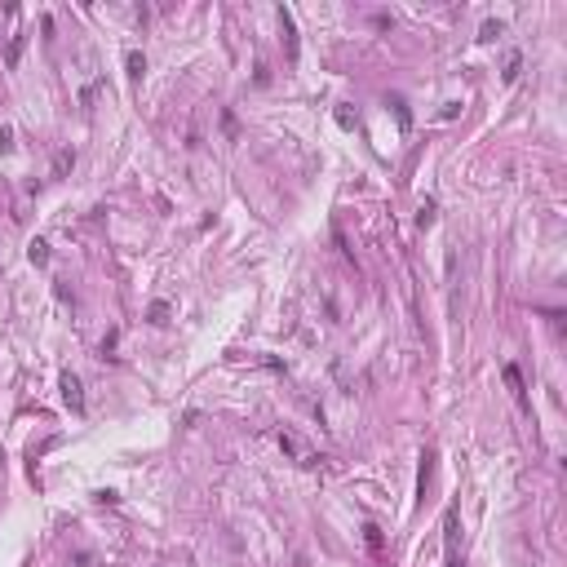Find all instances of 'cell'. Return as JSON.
Masks as SVG:
<instances>
[{"label": "cell", "instance_id": "6da1fadb", "mask_svg": "<svg viewBox=\"0 0 567 567\" xmlns=\"http://www.w3.org/2000/svg\"><path fill=\"white\" fill-rule=\"evenodd\" d=\"M443 567H465L461 558V523H457V505L443 510Z\"/></svg>", "mask_w": 567, "mask_h": 567}, {"label": "cell", "instance_id": "7a4b0ae2", "mask_svg": "<svg viewBox=\"0 0 567 567\" xmlns=\"http://www.w3.org/2000/svg\"><path fill=\"white\" fill-rule=\"evenodd\" d=\"M58 386H63V403H67L76 417L85 412V386H80V377H76V373H63V381H58Z\"/></svg>", "mask_w": 567, "mask_h": 567}, {"label": "cell", "instance_id": "3957f363", "mask_svg": "<svg viewBox=\"0 0 567 567\" xmlns=\"http://www.w3.org/2000/svg\"><path fill=\"white\" fill-rule=\"evenodd\" d=\"M505 386H510V395H514V403L523 412H532V399H528V386H523V373H519V363H505Z\"/></svg>", "mask_w": 567, "mask_h": 567}, {"label": "cell", "instance_id": "277c9868", "mask_svg": "<svg viewBox=\"0 0 567 567\" xmlns=\"http://www.w3.org/2000/svg\"><path fill=\"white\" fill-rule=\"evenodd\" d=\"M279 448H284V457H293L297 465H315L319 461L315 452H306V443H301L297 435H288V430H279Z\"/></svg>", "mask_w": 567, "mask_h": 567}, {"label": "cell", "instance_id": "5b68a950", "mask_svg": "<svg viewBox=\"0 0 567 567\" xmlns=\"http://www.w3.org/2000/svg\"><path fill=\"white\" fill-rule=\"evenodd\" d=\"M430 483H435V448H425L421 452V470H417V501H425Z\"/></svg>", "mask_w": 567, "mask_h": 567}, {"label": "cell", "instance_id": "8992f818", "mask_svg": "<svg viewBox=\"0 0 567 567\" xmlns=\"http://www.w3.org/2000/svg\"><path fill=\"white\" fill-rule=\"evenodd\" d=\"M125 76H129L133 89L142 85V76H147V58H142V49H129V53H125Z\"/></svg>", "mask_w": 567, "mask_h": 567}, {"label": "cell", "instance_id": "52a82bcc", "mask_svg": "<svg viewBox=\"0 0 567 567\" xmlns=\"http://www.w3.org/2000/svg\"><path fill=\"white\" fill-rule=\"evenodd\" d=\"M279 27H284V45H288V63H297V31H293V14L279 5Z\"/></svg>", "mask_w": 567, "mask_h": 567}, {"label": "cell", "instance_id": "ba28073f", "mask_svg": "<svg viewBox=\"0 0 567 567\" xmlns=\"http://www.w3.org/2000/svg\"><path fill=\"white\" fill-rule=\"evenodd\" d=\"M23 49H27V36H14V40H9V49H5V67H9V71L23 63Z\"/></svg>", "mask_w": 567, "mask_h": 567}, {"label": "cell", "instance_id": "9c48e42d", "mask_svg": "<svg viewBox=\"0 0 567 567\" xmlns=\"http://www.w3.org/2000/svg\"><path fill=\"white\" fill-rule=\"evenodd\" d=\"M27 257H31V266H45V261H49V244H45V239H31Z\"/></svg>", "mask_w": 567, "mask_h": 567}, {"label": "cell", "instance_id": "30bf717a", "mask_svg": "<svg viewBox=\"0 0 567 567\" xmlns=\"http://www.w3.org/2000/svg\"><path fill=\"white\" fill-rule=\"evenodd\" d=\"M390 107H395V115H399V129L408 133L412 129V115H408V103H403V98H390Z\"/></svg>", "mask_w": 567, "mask_h": 567}, {"label": "cell", "instance_id": "8fae6325", "mask_svg": "<svg viewBox=\"0 0 567 567\" xmlns=\"http://www.w3.org/2000/svg\"><path fill=\"white\" fill-rule=\"evenodd\" d=\"M71 165H76V151H58V155H53V177H63Z\"/></svg>", "mask_w": 567, "mask_h": 567}, {"label": "cell", "instance_id": "7c38bea8", "mask_svg": "<svg viewBox=\"0 0 567 567\" xmlns=\"http://www.w3.org/2000/svg\"><path fill=\"white\" fill-rule=\"evenodd\" d=\"M435 213H439V209H435V199H425V204L417 209V227L425 231V227H430V222H435Z\"/></svg>", "mask_w": 567, "mask_h": 567}, {"label": "cell", "instance_id": "4fadbf2b", "mask_svg": "<svg viewBox=\"0 0 567 567\" xmlns=\"http://www.w3.org/2000/svg\"><path fill=\"white\" fill-rule=\"evenodd\" d=\"M363 541H368V550H381V545H386V541H381V528H373V523L363 528Z\"/></svg>", "mask_w": 567, "mask_h": 567}, {"label": "cell", "instance_id": "5bb4252c", "mask_svg": "<svg viewBox=\"0 0 567 567\" xmlns=\"http://www.w3.org/2000/svg\"><path fill=\"white\" fill-rule=\"evenodd\" d=\"M151 323H169V301H155L151 306Z\"/></svg>", "mask_w": 567, "mask_h": 567}, {"label": "cell", "instance_id": "9a60e30c", "mask_svg": "<svg viewBox=\"0 0 567 567\" xmlns=\"http://www.w3.org/2000/svg\"><path fill=\"white\" fill-rule=\"evenodd\" d=\"M519 67H523V58H519V53H510V63H505V80H510V85L519 80Z\"/></svg>", "mask_w": 567, "mask_h": 567}, {"label": "cell", "instance_id": "2e32d148", "mask_svg": "<svg viewBox=\"0 0 567 567\" xmlns=\"http://www.w3.org/2000/svg\"><path fill=\"white\" fill-rule=\"evenodd\" d=\"M501 36V23H483L479 27V40H483V45H488V40H496Z\"/></svg>", "mask_w": 567, "mask_h": 567}, {"label": "cell", "instance_id": "e0dca14e", "mask_svg": "<svg viewBox=\"0 0 567 567\" xmlns=\"http://www.w3.org/2000/svg\"><path fill=\"white\" fill-rule=\"evenodd\" d=\"M14 151V129H0V155Z\"/></svg>", "mask_w": 567, "mask_h": 567}, {"label": "cell", "instance_id": "ac0fdd59", "mask_svg": "<svg viewBox=\"0 0 567 567\" xmlns=\"http://www.w3.org/2000/svg\"><path fill=\"white\" fill-rule=\"evenodd\" d=\"M337 125H341V129H355V115H350L346 107H341V111H337Z\"/></svg>", "mask_w": 567, "mask_h": 567}]
</instances>
